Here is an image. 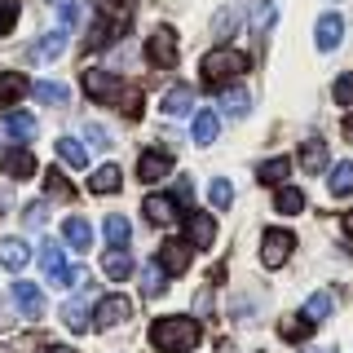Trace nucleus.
<instances>
[{
  "label": "nucleus",
  "mask_w": 353,
  "mask_h": 353,
  "mask_svg": "<svg viewBox=\"0 0 353 353\" xmlns=\"http://www.w3.org/2000/svg\"><path fill=\"white\" fill-rule=\"evenodd\" d=\"M150 345L159 353H185V349L199 345V323L194 318H181V314L154 318L150 323Z\"/></svg>",
  "instance_id": "f257e3e1"
},
{
  "label": "nucleus",
  "mask_w": 353,
  "mask_h": 353,
  "mask_svg": "<svg viewBox=\"0 0 353 353\" xmlns=\"http://www.w3.org/2000/svg\"><path fill=\"white\" fill-rule=\"evenodd\" d=\"M248 66H252L248 53H239V49H212V53L203 58V84H208V88H221V84L239 80Z\"/></svg>",
  "instance_id": "f03ea898"
},
{
  "label": "nucleus",
  "mask_w": 353,
  "mask_h": 353,
  "mask_svg": "<svg viewBox=\"0 0 353 353\" xmlns=\"http://www.w3.org/2000/svg\"><path fill=\"white\" fill-rule=\"evenodd\" d=\"M40 270H44V279L49 283H58V287H88V274L80 270V265H66V256H62V243H53V239H44L40 243Z\"/></svg>",
  "instance_id": "7ed1b4c3"
},
{
  "label": "nucleus",
  "mask_w": 353,
  "mask_h": 353,
  "mask_svg": "<svg viewBox=\"0 0 353 353\" xmlns=\"http://www.w3.org/2000/svg\"><path fill=\"white\" fill-rule=\"evenodd\" d=\"M146 62L159 66V71H172V66H176V31L168 27V22H159V27L150 31V40H146Z\"/></svg>",
  "instance_id": "20e7f679"
},
{
  "label": "nucleus",
  "mask_w": 353,
  "mask_h": 353,
  "mask_svg": "<svg viewBox=\"0 0 353 353\" xmlns=\"http://www.w3.org/2000/svg\"><path fill=\"white\" fill-rule=\"evenodd\" d=\"M292 248H296L292 230H265L261 234V265L265 270H283L287 256H292Z\"/></svg>",
  "instance_id": "39448f33"
},
{
  "label": "nucleus",
  "mask_w": 353,
  "mask_h": 353,
  "mask_svg": "<svg viewBox=\"0 0 353 353\" xmlns=\"http://www.w3.org/2000/svg\"><path fill=\"white\" fill-rule=\"evenodd\" d=\"M132 318V301L128 296H102L93 309V327L97 331H110V327H124Z\"/></svg>",
  "instance_id": "423d86ee"
},
{
  "label": "nucleus",
  "mask_w": 353,
  "mask_h": 353,
  "mask_svg": "<svg viewBox=\"0 0 353 353\" xmlns=\"http://www.w3.org/2000/svg\"><path fill=\"white\" fill-rule=\"evenodd\" d=\"M0 172H5L9 181H27V176H36V154L27 146H9L0 154Z\"/></svg>",
  "instance_id": "0eeeda50"
},
{
  "label": "nucleus",
  "mask_w": 353,
  "mask_h": 353,
  "mask_svg": "<svg viewBox=\"0 0 353 353\" xmlns=\"http://www.w3.org/2000/svg\"><path fill=\"white\" fill-rule=\"evenodd\" d=\"M154 261L163 265V274H185L190 270V243L185 239H168V243H159V252H154Z\"/></svg>",
  "instance_id": "6e6552de"
},
{
  "label": "nucleus",
  "mask_w": 353,
  "mask_h": 353,
  "mask_svg": "<svg viewBox=\"0 0 353 353\" xmlns=\"http://www.w3.org/2000/svg\"><path fill=\"white\" fill-rule=\"evenodd\" d=\"M84 93L93 97V102H115L119 97V80L110 71H102V66H93V71H84Z\"/></svg>",
  "instance_id": "1a4fd4ad"
},
{
  "label": "nucleus",
  "mask_w": 353,
  "mask_h": 353,
  "mask_svg": "<svg viewBox=\"0 0 353 353\" xmlns=\"http://www.w3.org/2000/svg\"><path fill=\"white\" fill-rule=\"evenodd\" d=\"M168 172H172V154H168V150H141V159H137V176H141L146 185L163 181Z\"/></svg>",
  "instance_id": "9d476101"
},
{
  "label": "nucleus",
  "mask_w": 353,
  "mask_h": 353,
  "mask_svg": "<svg viewBox=\"0 0 353 353\" xmlns=\"http://www.w3.org/2000/svg\"><path fill=\"white\" fill-rule=\"evenodd\" d=\"M340 40H345V18H340V14H323L318 27H314V44L323 53H331V49H340Z\"/></svg>",
  "instance_id": "9b49d317"
},
{
  "label": "nucleus",
  "mask_w": 353,
  "mask_h": 353,
  "mask_svg": "<svg viewBox=\"0 0 353 353\" xmlns=\"http://www.w3.org/2000/svg\"><path fill=\"white\" fill-rule=\"evenodd\" d=\"M185 234H190V248H212V239H216L212 212H190L185 216Z\"/></svg>",
  "instance_id": "f8f14e48"
},
{
  "label": "nucleus",
  "mask_w": 353,
  "mask_h": 353,
  "mask_svg": "<svg viewBox=\"0 0 353 353\" xmlns=\"http://www.w3.org/2000/svg\"><path fill=\"white\" fill-rule=\"evenodd\" d=\"M141 212H146L150 225H172V221L181 216V212H176V199H172V194H150L146 203H141Z\"/></svg>",
  "instance_id": "ddd939ff"
},
{
  "label": "nucleus",
  "mask_w": 353,
  "mask_h": 353,
  "mask_svg": "<svg viewBox=\"0 0 353 353\" xmlns=\"http://www.w3.org/2000/svg\"><path fill=\"white\" fill-rule=\"evenodd\" d=\"M62 239H66L71 252H88V248H93V225H88L84 216H66L62 221Z\"/></svg>",
  "instance_id": "4468645a"
},
{
  "label": "nucleus",
  "mask_w": 353,
  "mask_h": 353,
  "mask_svg": "<svg viewBox=\"0 0 353 353\" xmlns=\"http://www.w3.org/2000/svg\"><path fill=\"white\" fill-rule=\"evenodd\" d=\"M14 305H18L27 318H40V314H44V292H40L36 283H14Z\"/></svg>",
  "instance_id": "2eb2a0df"
},
{
  "label": "nucleus",
  "mask_w": 353,
  "mask_h": 353,
  "mask_svg": "<svg viewBox=\"0 0 353 353\" xmlns=\"http://www.w3.org/2000/svg\"><path fill=\"white\" fill-rule=\"evenodd\" d=\"M221 110H225L230 119H243L252 110V93H248V88H239V84L221 88Z\"/></svg>",
  "instance_id": "dca6fc26"
},
{
  "label": "nucleus",
  "mask_w": 353,
  "mask_h": 353,
  "mask_svg": "<svg viewBox=\"0 0 353 353\" xmlns=\"http://www.w3.org/2000/svg\"><path fill=\"white\" fill-rule=\"evenodd\" d=\"M159 106H163V115H185V110H194V88L190 84H172Z\"/></svg>",
  "instance_id": "f3484780"
},
{
  "label": "nucleus",
  "mask_w": 353,
  "mask_h": 353,
  "mask_svg": "<svg viewBox=\"0 0 353 353\" xmlns=\"http://www.w3.org/2000/svg\"><path fill=\"white\" fill-rule=\"evenodd\" d=\"M119 185H124V172H119L115 163H102V168L88 176V190H93V194H115Z\"/></svg>",
  "instance_id": "a211bd4d"
},
{
  "label": "nucleus",
  "mask_w": 353,
  "mask_h": 353,
  "mask_svg": "<svg viewBox=\"0 0 353 353\" xmlns=\"http://www.w3.org/2000/svg\"><path fill=\"white\" fill-rule=\"evenodd\" d=\"M62 49H66V31H49V36H40L31 44V62H53Z\"/></svg>",
  "instance_id": "6ab92c4d"
},
{
  "label": "nucleus",
  "mask_w": 353,
  "mask_h": 353,
  "mask_svg": "<svg viewBox=\"0 0 353 353\" xmlns=\"http://www.w3.org/2000/svg\"><path fill=\"white\" fill-rule=\"evenodd\" d=\"M301 168H305V172H323V168H327V141H323V137L301 141Z\"/></svg>",
  "instance_id": "aec40b11"
},
{
  "label": "nucleus",
  "mask_w": 353,
  "mask_h": 353,
  "mask_svg": "<svg viewBox=\"0 0 353 353\" xmlns=\"http://www.w3.org/2000/svg\"><path fill=\"white\" fill-rule=\"evenodd\" d=\"M31 261V252H27V243L22 239H0V265H5V270H22V265Z\"/></svg>",
  "instance_id": "412c9836"
},
{
  "label": "nucleus",
  "mask_w": 353,
  "mask_h": 353,
  "mask_svg": "<svg viewBox=\"0 0 353 353\" xmlns=\"http://www.w3.org/2000/svg\"><path fill=\"white\" fill-rule=\"evenodd\" d=\"M287 176H292V159H283V154H279V159H265L261 168H256V181L261 185H283Z\"/></svg>",
  "instance_id": "4be33fe9"
},
{
  "label": "nucleus",
  "mask_w": 353,
  "mask_h": 353,
  "mask_svg": "<svg viewBox=\"0 0 353 353\" xmlns=\"http://www.w3.org/2000/svg\"><path fill=\"white\" fill-rule=\"evenodd\" d=\"M5 128H9L14 141H31V137H36V115H27V110H9Z\"/></svg>",
  "instance_id": "5701e85b"
},
{
  "label": "nucleus",
  "mask_w": 353,
  "mask_h": 353,
  "mask_svg": "<svg viewBox=\"0 0 353 353\" xmlns=\"http://www.w3.org/2000/svg\"><path fill=\"white\" fill-rule=\"evenodd\" d=\"M331 309H336V296H331V292H314L305 301V318H309V323H327Z\"/></svg>",
  "instance_id": "b1692460"
},
{
  "label": "nucleus",
  "mask_w": 353,
  "mask_h": 353,
  "mask_svg": "<svg viewBox=\"0 0 353 353\" xmlns=\"http://www.w3.org/2000/svg\"><path fill=\"white\" fill-rule=\"evenodd\" d=\"M274 208H279L283 216L305 212V190H296V185H279V194H274Z\"/></svg>",
  "instance_id": "393cba45"
},
{
  "label": "nucleus",
  "mask_w": 353,
  "mask_h": 353,
  "mask_svg": "<svg viewBox=\"0 0 353 353\" xmlns=\"http://www.w3.org/2000/svg\"><path fill=\"white\" fill-rule=\"evenodd\" d=\"M58 159L66 163V168H88V150L75 137H58Z\"/></svg>",
  "instance_id": "a878e982"
},
{
  "label": "nucleus",
  "mask_w": 353,
  "mask_h": 353,
  "mask_svg": "<svg viewBox=\"0 0 353 353\" xmlns=\"http://www.w3.org/2000/svg\"><path fill=\"white\" fill-rule=\"evenodd\" d=\"M102 274H106V279H128V274H132V261H128V252L124 248H115V252H106V256H102Z\"/></svg>",
  "instance_id": "bb28decb"
},
{
  "label": "nucleus",
  "mask_w": 353,
  "mask_h": 353,
  "mask_svg": "<svg viewBox=\"0 0 353 353\" xmlns=\"http://www.w3.org/2000/svg\"><path fill=\"white\" fill-rule=\"evenodd\" d=\"M327 190L336 194V199H349V194H353V163H336V168H331Z\"/></svg>",
  "instance_id": "cd10ccee"
},
{
  "label": "nucleus",
  "mask_w": 353,
  "mask_h": 353,
  "mask_svg": "<svg viewBox=\"0 0 353 353\" xmlns=\"http://www.w3.org/2000/svg\"><path fill=\"white\" fill-rule=\"evenodd\" d=\"M216 128H221L216 110H199V115H194V141H199V146H212V141H216Z\"/></svg>",
  "instance_id": "c85d7f7f"
},
{
  "label": "nucleus",
  "mask_w": 353,
  "mask_h": 353,
  "mask_svg": "<svg viewBox=\"0 0 353 353\" xmlns=\"http://www.w3.org/2000/svg\"><path fill=\"white\" fill-rule=\"evenodd\" d=\"M318 323H309V318L301 314V318H283L279 323V336L283 340H292V345H301V340H309V331H314Z\"/></svg>",
  "instance_id": "c756f323"
},
{
  "label": "nucleus",
  "mask_w": 353,
  "mask_h": 353,
  "mask_svg": "<svg viewBox=\"0 0 353 353\" xmlns=\"http://www.w3.org/2000/svg\"><path fill=\"white\" fill-rule=\"evenodd\" d=\"M163 279H168V274H163V265L150 261L146 270H141V292H146V296H163V292H168V283H163Z\"/></svg>",
  "instance_id": "7c9ffc66"
},
{
  "label": "nucleus",
  "mask_w": 353,
  "mask_h": 353,
  "mask_svg": "<svg viewBox=\"0 0 353 353\" xmlns=\"http://www.w3.org/2000/svg\"><path fill=\"white\" fill-rule=\"evenodd\" d=\"M102 234H106V243H110V248H124V243H128V216L110 212V216L102 221Z\"/></svg>",
  "instance_id": "2f4dec72"
},
{
  "label": "nucleus",
  "mask_w": 353,
  "mask_h": 353,
  "mask_svg": "<svg viewBox=\"0 0 353 353\" xmlns=\"http://www.w3.org/2000/svg\"><path fill=\"white\" fill-rule=\"evenodd\" d=\"M62 323L71 327V331H93V318H88V309L80 301H66L62 305Z\"/></svg>",
  "instance_id": "473e14b6"
},
{
  "label": "nucleus",
  "mask_w": 353,
  "mask_h": 353,
  "mask_svg": "<svg viewBox=\"0 0 353 353\" xmlns=\"http://www.w3.org/2000/svg\"><path fill=\"white\" fill-rule=\"evenodd\" d=\"M208 203H212V208H216V212H225V208H230V203H234V185H230V181H225V176H216V181H212V185H208Z\"/></svg>",
  "instance_id": "72a5a7b5"
},
{
  "label": "nucleus",
  "mask_w": 353,
  "mask_h": 353,
  "mask_svg": "<svg viewBox=\"0 0 353 353\" xmlns=\"http://www.w3.org/2000/svg\"><path fill=\"white\" fill-rule=\"evenodd\" d=\"M31 93H36L40 102H49V106H66V84H58V80H40Z\"/></svg>",
  "instance_id": "f704fd0d"
},
{
  "label": "nucleus",
  "mask_w": 353,
  "mask_h": 353,
  "mask_svg": "<svg viewBox=\"0 0 353 353\" xmlns=\"http://www.w3.org/2000/svg\"><path fill=\"white\" fill-rule=\"evenodd\" d=\"M44 190H49L53 199H62V203H66V199H75V190H71V181H66V176H62L58 168H49V172H44Z\"/></svg>",
  "instance_id": "c9c22d12"
},
{
  "label": "nucleus",
  "mask_w": 353,
  "mask_h": 353,
  "mask_svg": "<svg viewBox=\"0 0 353 353\" xmlns=\"http://www.w3.org/2000/svg\"><path fill=\"white\" fill-rule=\"evenodd\" d=\"M274 18H279V14H274L270 0H252V27H256V31H270Z\"/></svg>",
  "instance_id": "e433bc0d"
},
{
  "label": "nucleus",
  "mask_w": 353,
  "mask_h": 353,
  "mask_svg": "<svg viewBox=\"0 0 353 353\" xmlns=\"http://www.w3.org/2000/svg\"><path fill=\"white\" fill-rule=\"evenodd\" d=\"M119 110H124L128 119H137V115H141V88H137V84L119 88Z\"/></svg>",
  "instance_id": "4c0bfd02"
},
{
  "label": "nucleus",
  "mask_w": 353,
  "mask_h": 353,
  "mask_svg": "<svg viewBox=\"0 0 353 353\" xmlns=\"http://www.w3.org/2000/svg\"><path fill=\"white\" fill-rule=\"evenodd\" d=\"M27 93V80L22 75H0V102H18Z\"/></svg>",
  "instance_id": "58836bf2"
},
{
  "label": "nucleus",
  "mask_w": 353,
  "mask_h": 353,
  "mask_svg": "<svg viewBox=\"0 0 353 353\" xmlns=\"http://www.w3.org/2000/svg\"><path fill=\"white\" fill-rule=\"evenodd\" d=\"M58 18H62V31H75L84 22V9L75 5V0H62V5H58Z\"/></svg>",
  "instance_id": "ea45409f"
},
{
  "label": "nucleus",
  "mask_w": 353,
  "mask_h": 353,
  "mask_svg": "<svg viewBox=\"0 0 353 353\" xmlns=\"http://www.w3.org/2000/svg\"><path fill=\"white\" fill-rule=\"evenodd\" d=\"M331 97H336L340 106H353V71H345L336 84H331Z\"/></svg>",
  "instance_id": "a19ab883"
},
{
  "label": "nucleus",
  "mask_w": 353,
  "mask_h": 353,
  "mask_svg": "<svg viewBox=\"0 0 353 353\" xmlns=\"http://www.w3.org/2000/svg\"><path fill=\"white\" fill-rule=\"evenodd\" d=\"M106 18H115L119 27L132 22V0H106Z\"/></svg>",
  "instance_id": "79ce46f5"
},
{
  "label": "nucleus",
  "mask_w": 353,
  "mask_h": 353,
  "mask_svg": "<svg viewBox=\"0 0 353 353\" xmlns=\"http://www.w3.org/2000/svg\"><path fill=\"white\" fill-rule=\"evenodd\" d=\"M18 9H22V0H0V36H5V31H14Z\"/></svg>",
  "instance_id": "37998d69"
},
{
  "label": "nucleus",
  "mask_w": 353,
  "mask_h": 353,
  "mask_svg": "<svg viewBox=\"0 0 353 353\" xmlns=\"http://www.w3.org/2000/svg\"><path fill=\"white\" fill-rule=\"evenodd\" d=\"M84 137H88V146H97V150H106V146H110V137H106V128H102V124H84Z\"/></svg>",
  "instance_id": "c03bdc74"
},
{
  "label": "nucleus",
  "mask_w": 353,
  "mask_h": 353,
  "mask_svg": "<svg viewBox=\"0 0 353 353\" xmlns=\"http://www.w3.org/2000/svg\"><path fill=\"white\" fill-rule=\"evenodd\" d=\"M44 221H49V208H44V203H31V208H27V225H31V230H40Z\"/></svg>",
  "instance_id": "a18cd8bd"
},
{
  "label": "nucleus",
  "mask_w": 353,
  "mask_h": 353,
  "mask_svg": "<svg viewBox=\"0 0 353 353\" xmlns=\"http://www.w3.org/2000/svg\"><path fill=\"white\" fill-rule=\"evenodd\" d=\"M230 31H234V9H221V14H216V36L225 40Z\"/></svg>",
  "instance_id": "49530a36"
},
{
  "label": "nucleus",
  "mask_w": 353,
  "mask_h": 353,
  "mask_svg": "<svg viewBox=\"0 0 353 353\" xmlns=\"http://www.w3.org/2000/svg\"><path fill=\"white\" fill-rule=\"evenodd\" d=\"M176 203H190V199H194V181H190V176H181V181H176Z\"/></svg>",
  "instance_id": "de8ad7c7"
},
{
  "label": "nucleus",
  "mask_w": 353,
  "mask_h": 353,
  "mask_svg": "<svg viewBox=\"0 0 353 353\" xmlns=\"http://www.w3.org/2000/svg\"><path fill=\"white\" fill-rule=\"evenodd\" d=\"M340 225H345V234L353 239V212H345V221H340Z\"/></svg>",
  "instance_id": "09e8293b"
},
{
  "label": "nucleus",
  "mask_w": 353,
  "mask_h": 353,
  "mask_svg": "<svg viewBox=\"0 0 353 353\" xmlns=\"http://www.w3.org/2000/svg\"><path fill=\"white\" fill-rule=\"evenodd\" d=\"M345 141H353V115H345Z\"/></svg>",
  "instance_id": "8fccbe9b"
},
{
  "label": "nucleus",
  "mask_w": 353,
  "mask_h": 353,
  "mask_svg": "<svg viewBox=\"0 0 353 353\" xmlns=\"http://www.w3.org/2000/svg\"><path fill=\"white\" fill-rule=\"evenodd\" d=\"M49 353H75V349H71V345H53Z\"/></svg>",
  "instance_id": "3c124183"
},
{
  "label": "nucleus",
  "mask_w": 353,
  "mask_h": 353,
  "mask_svg": "<svg viewBox=\"0 0 353 353\" xmlns=\"http://www.w3.org/2000/svg\"><path fill=\"white\" fill-rule=\"evenodd\" d=\"M216 353H234V345H216Z\"/></svg>",
  "instance_id": "603ef678"
},
{
  "label": "nucleus",
  "mask_w": 353,
  "mask_h": 353,
  "mask_svg": "<svg viewBox=\"0 0 353 353\" xmlns=\"http://www.w3.org/2000/svg\"><path fill=\"white\" fill-rule=\"evenodd\" d=\"M309 353H331V349H309Z\"/></svg>",
  "instance_id": "864d4df0"
}]
</instances>
